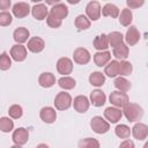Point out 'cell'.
I'll return each mask as SVG.
<instances>
[{"instance_id":"cell-10","label":"cell","mask_w":148,"mask_h":148,"mask_svg":"<svg viewBox=\"0 0 148 148\" xmlns=\"http://www.w3.org/2000/svg\"><path fill=\"white\" fill-rule=\"evenodd\" d=\"M13 142L14 145H18V146H23L28 142L29 140V132L27 128L24 127H18L16 130H14L13 135H12Z\"/></svg>"},{"instance_id":"cell-35","label":"cell","mask_w":148,"mask_h":148,"mask_svg":"<svg viewBox=\"0 0 148 148\" xmlns=\"http://www.w3.org/2000/svg\"><path fill=\"white\" fill-rule=\"evenodd\" d=\"M114 133L120 139H128L130 135H131V128L127 125H125V124H120V125L116 126Z\"/></svg>"},{"instance_id":"cell-7","label":"cell","mask_w":148,"mask_h":148,"mask_svg":"<svg viewBox=\"0 0 148 148\" xmlns=\"http://www.w3.org/2000/svg\"><path fill=\"white\" fill-rule=\"evenodd\" d=\"M57 71L62 76H68V74H71L73 71V61L67 57H62V58L58 59Z\"/></svg>"},{"instance_id":"cell-46","label":"cell","mask_w":148,"mask_h":148,"mask_svg":"<svg viewBox=\"0 0 148 148\" xmlns=\"http://www.w3.org/2000/svg\"><path fill=\"white\" fill-rule=\"evenodd\" d=\"M68 2H69V3H77L79 1H77V0H76V1H72V0H68Z\"/></svg>"},{"instance_id":"cell-18","label":"cell","mask_w":148,"mask_h":148,"mask_svg":"<svg viewBox=\"0 0 148 148\" xmlns=\"http://www.w3.org/2000/svg\"><path fill=\"white\" fill-rule=\"evenodd\" d=\"M27 46H28V50L30 52H32V53H39V52H42L44 50L45 42H44L43 38L35 36V37H31L28 40V45Z\"/></svg>"},{"instance_id":"cell-27","label":"cell","mask_w":148,"mask_h":148,"mask_svg":"<svg viewBox=\"0 0 148 148\" xmlns=\"http://www.w3.org/2000/svg\"><path fill=\"white\" fill-rule=\"evenodd\" d=\"M74 24H75V28L77 31H83V30H87L90 28V24L91 22L89 21V18L83 15V14H80L76 16L75 21H74Z\"/></svg>"},{"instance_id":"cell-43","label":"cell","mask_w":148,"mask_h":148,"mask_svg":"<svg viewBox=\"0 0 148 148\" xmlns=\"http://www.w3.org/2000/svg\"><path fill=\"white\" fill-rule=\"evenodd\" d=\"M10 5V0H0V9H3V12H6V9H9Z\"/></svg>"},{"instance_id":"cell-21","label":"cell","mask_w":148,"mask_h":148,"mask_svg":"<svg viewBox=\"0 0 148 148\" xmlns=\"http://www.w3.org/2000/svg\"><path fill=\"white\" fill-rule=\"evenodd\" d=\"M111 60V52L106 51H97L94 54V62L98 67H104Z\"/></svg>"},{"instance_id":"cell-20","label":"cell","mask_w":148,"mask_h":148,"mask_svg":"<svg viewBox=\"0 0 148 148\" xmlns=\"http://www.w3.org/2000/svg\"><path fill=\"white\" fill-rule=\"evenodd\" d=\"M38 83L43 88H51L56 84V76L51 72H44L38 77Z\"/></svg>"},{"instance_id":"cell-19","label":"cell","mask_w":148,"mask_h":148,"mask_svg":"<svg viewBox=\"0 0 148 148\" xmlns=\"http://www.w3.org/2000/svg\"><path fill=\"white\" fill-rule=\"evenodd\" d=\"M89 102L96 106V108H99V106H103L106 102V96L105 94L101 90V89H95L90 92V97H89Z\"/></svg>"},{"instance_id":"cell-26","label":"cell","mask_w":148,"mask_h":148,"mask_svg":"<svg viewBox=\"0 0 148 148\" xmlns=\"http://www.w3.org/2000/svg\"><path fill=\"white\" fill-rule=\"evenodd\" d=\"M106 36H108L109 46H111L112 49H114L116 46H118V45L124 43V35L121 32H119V31H112Z\"/></svg>"},{"instance_id":"cell-31","label":"cell","mask_w":148,"mask_h":148,"mask_svg":"<svg viewBox=\"0 0 148 148\" xmlns=\"http://www.w3.org/2000/svg\"><path fill=\"white\" fill-rule=\"evenodd\" d=\"M132 20H133L132 10L128 8H124L119 14V23L124 27H130L132 23Z\"/></svg>"},{"instance_id":"cell-45","label":"cell","mask_w":148,"mask_h":148,"mask_svg":"<svg viewBox=\"0 0 148 148\" xmlns=\"http://www.w3.org/2000/svg\"><path fill=\"white\" fill-rule=\"evenodd\" d=\"M10 148H22V146H18V145H14V146H12Z\"/></svg>"},{"instance_id":"cell-4","label":"cell","mask_w":148,"mask_h":148,"mask_svg":"<svg viewBox=\"0 0 148 148\" xmlns=\"http://www.w3.org/2000/svg\"><path fill=\"white\" fill-rule=\"evenodd\" d=\"M109 101L110 103L114 106V108H124L128 102H130V98L127 96L126 92H121V91H118V90H114L110 94L109 96Z\"/></svg>"},{"instance_id":"cell-11","label":"cell","mask_w":148,"mask_h":148,"mask_svg":"<svg viewBox=\"0 0 148 148\" xmlns=\"http://www.w3.org/2000/svg\"><path fill=\"white\" fill-rule=\"evenodd\" d=\"M12 12H13V15L17 18H23L25 16L29 15V13L31 12V7L29 6L28 2H16L14 3L13 8H12Z\"/></svg>"},{"instance_id":"cell-6","label":"cell","mask_w":148,"mask_h":148,"mask_svg":"<svg viewBox=\"0 0 148 148\" xmlns=\"http://www.w3.org/2000/svg\"><path fill=\"white\" fill-rule=\"evenodd\" d=\"M91 59L90 52L86 47H77L73 52V60L79 65H87Z\"/></svg>"},{"instance_id":"cell-28","label":"cell","mask_w":148,"mask_h":148,"mask_svg":"<svg viewBox=\"0 0 148 148\" xmlns=\"http://www.w3.org/2000/svg\"><path fill=\"white\" fill-rule=\"evenodd\" d=\"M128 53H130V50H128V46L123 43L118 46H116L113 50H112V54L116 59H120V60H126V58L128 57Z\"/></svg>"},{"instance_id":"cell-40","label":"cell","mask_w":148,"mask_h":148,"mask_svg":"<svg viewBox=\"0 0 148 148\" xmlns=\"http://www.w3.org/2000/svg\"><path fill=\"white\" fill-rule=\"evenodd\" d=\"M46 23H47V25H49L50 28L57 29V28H60V27H61L62 21H60V20H58V18H56V17H53L52 15L49 14L47 17H46Z\"/></svg>"},{"instance_id":"cell-33","label":"cell","mask_w":148,"mask_h":148,"mask_svg":"<svg viewBox=\"0 0 148 148\" xmlns=\"http://www.w3.org/2000/svg\"><path fill=\"white\" fill-rule=\"evenodd\" d=\"M99 141L95 138H84L79 141V148H99Z\"/></svg>"},{"instance_id":"cell-30","label":"cell","mask_w":148,"mask_h":148,"mask_svg":"<svg viewBox=\"0 0 148 148\" xmlns=\"http://www.w3.org/2000/svg\"><path fill=\"white\" fill-rule=\"evenodd\" d=\"M89 83L94 87H102L105 83V75L102 72H92L89 75Z\"/></svg>"},{"instance_id":"cell-41","label":"cell","mask_w":148,"mask_h":148,"mask_svg":"<svg viewBox=\"0 0 148 148\" xmlns=\"http://www.w3.org/2000/svg\"><path fill=\"white\" fill-rule=\"evenodd\" d=\"M143 3H145L143 0H140V1L139 0H127L126 1V5H127L126 8H128V9H135V8L141 7Z\"/></svg>"},{"instance_id":"cell-44","label":"cell","mask_w":148,"mask_h":148,"mask_svg":"<svg viewBox=\"0 0 148 148\" xmlns=\"http://www.w3.org/2000/svg\"><path fill=\"white\" fill-rule=\"evenodd\" d=\"M36 148H50L46 143H39V145H37V147Z\"/></svg>"},{"instance_id":"cell-5","label":"cell","mask_w":148,"mask_h":148,"mask_svg":"<svg viewBox=\"0 0 148 148\" xmlns=\"http://www.w3.org/2000/svg\"><path fill=\"white\" fill-rule=\"evenodd\" d=\"M101 3L98 1H89L86 6V16L89 18V21H97L101 17Z\"/></svg>"},{"instance_id":"cell-9","label":"cell","mask_w":148,"mask_h":148,"mask_svg":"<svg viewBox=\"0 0 148 148\" xmlns=\"http://www.w3.org/2000/svg\"><path fill=\"white\" fill-rule=\"evenodd\" d=\"M27 54H28L27 47L22 44H15L10 49V58L17 62L24 61L27 58Z\"/></svg>"},{"instance_id":"cell-15","label":"cell","mask_w":148,"mask_h":148,"mask_svg":"<svg viewBox=\"0 0 148 148\" xmlns=\"http://www.w3.org/2000/svg\"><path fill=\"white\" fill-rule=\"evenodd\" d=\"M40 119L46 124H52L57 119V111L52 106H44L39 111Z\"/></svg>"},{"instance_id":"cell-22","label":"cell","mask_w":148,"mask_h":148,"mask_svg":"<svg viewBox=\"0 0 148 148\" xmlns=\"http://www.w3.org/2000/svg\"><path fill=\"white\" fill-rule=\"evenodd\" d=\"M30 36V32L27 28L24 27H20V28H16L13 32V38L14 40L17 43V44H23L25 42H28V38Z\"/></svg>"},{"instance_id":"cell-17","label":"cell","mask_w":148,"mask_h":148,"mask_svg":"<svg viewBox=\"0 0 148 148\" xmlns=\"http://www.w3.org/2000/svg\"><path fill=\"white\" fill-rule=\"evenodd\" d=\"M131 134L138 140H146L148 136V126L143 123H136L131 130Z\"/></svg>"},{"instance_id":"cell-39","label":"cell","mask_w":148,"mask_h":148,"mask_svg":"<svg viewBox=\"0 0 148 148\" xmlns=\"http://www.w3.org/2000/svg\"><path fill=\"white\" fill-rule=\"evenodd\" d=\"M13 16L8 12H1L0 13V27H7L12 23Z\"/></svg>"},{"instance_id":"cell-37","label":"cell","mask_w":148,"mask_h":148,"mask_svg":"<svg viewBox=\"0 0 148 148\" xmlns=\"http://www.w3.org/2000/svg\"><path fill=\"white\" fill-rule=\"evenodd\" d=\"M8 114H9V118L12 119H18L23 114V109L18 104H13L8 109Z\"/></svg>"},{"instance_id":"cell-29","label":"cell","mask_w":148,"mask_h":148,"mask_svg":"<svg viewBox=\"0 0 148 148\" xmlns=\"http://www.w3.org/2000/svg\"><path fill=\"white\" fill-rule=\"evenodd\" d=\"M113 84H114V87L117 88V90L118 91H121V92H127L130 89H131V82L127 80V79H125V77H123V76H117L116 79H114V82H113Z\"/></svg>"},{"instance_id":"cell-23","label":"cell","mask_w":148,"mask_h":148,"mask_svg":"<svg viewBox=\"0 0 148 148\" xmlns=\"http://www.w3.org/2000/svg\"><path fill=\"white\" fill-rule=\"evenodd\" d=\"M109 77H117L119 75V61L118 60H110L104 66V73Z\"/></svg>"},{"instance_id":"cell-13","label":"cell","mask_w":148,"mask_h":148,"mask_svg":"<svg viewBox=\"0 0 148 148\" xmlns=\"http://www.w3.org/2000/svg\"><path fill=\"white\" fill-rule=\"evenodd\" d=\"M31 14H32L34 18H36L38 21H42V20H44V18L47 17V15H49V8L43 2L35 3L31 7Z\"/></svg>"},{"instance_id":"cell-8","label":"cell","mask_w":148,"mask_h":148,"mask_svg":"<svg viewBox=\"0 0 148 148\" xmlns=\"http://www.w3.org/2000/svg\"><path fill=\"white\" fill-rule=\"evenodd\" d=\"M72 104H73L74 110L76 112H79V113L87 112L89 106H90V102H89L88 97L84 96V95H79V96L74 97V101L72 102Z\"/></svg>"},{"instance_id":"cell-25","label":"cell","mask_w":148,"mask_h":148,"mask_svg":"<svg viewBox=\"0 0 148 148\" xmlns=\"http://www.w3.org/2000/svg\"><path fill=\"white\" fill-rule=\"evenodd\" d=\"M92 45H94V47L97 51H106L108 47H109L108 36L105 34H102V35L96 36L95 39H94V42H92Z\"/></svg>"},{"instance_id":"cell-3","label":"cell","mask_w":148,"mask_h":148,"mask_svg":"<svg viewBox=\"0 0 148 148\" xmlns=\"http://www.w3.org/2000/svg\"><path fill=\"white\" fill-rule=\"evenodd\" d=\"M90 127H91V130L95 133H97V134H104V133L109 132L110 124L104 118H102L101 116H95L90 120Z\"/></svg>"},{"instance_id":"cell-1","label":"cell","mask_w":148,"mask_h":148,"mask_svg":"<svg viewBox=\"0 0 148 148\" xmlns=\"http://www.w3.org/2000/svg\"><path fill=\"white\" fill-rule=\"evenodd\" d=\"M123 114L125 116V118L130 121V123H134V121H139L142 116H143V109L141 105L136 104V103H131L128 102L124 108H123Z\"/></svg>"},{"instance_id":"cell-42","label":"cell","mask_w":148,"mask_h":148,"mask_svg":"<svg viewBox=\"0 0 148 148\" xmlns=\"http://www.w3.org/2000/svg\"><path fill=\"white\" fill-rule=\"evenodd\" d=\"M119 148H135L134 147V142L130 139H125L120 145H119Z\"/></svg>"},{"instance_id":"cell-34","label":"cell","mask_w":148,"mask_h":148,"mask_svg":"<svg viewBox=\"0 0 148 148\" xmlns=\"http://www.w3.org/2000/svg\"><path fill=\"white\" fill-rule=\"evenodd\" d=\"M14 130V121L9 117L0 118V131L3 133H9Z\"/></svg>"},{"instance_id":"cell-14","label":"cell","mask_w":148,"mask_h":148,"mask_svg":"<svg viewBox=\"0 0 148 148\" xmlns=\"http://www.w3.org/2000/svg\"><path fill=\"white\" fill-rule=\"evenodd\" d=\"M49 14L52 15L53 17H56V18L62 21V20L66 18L67 15H68V7H67L65 3L59 2V3L54 5V6H52V8L50 9V13H49Z\"/></svg>"},{"instance_id":"cell-24","label":"cell","mask_w":148,"mask_h":148,"mask_svg":"<svg viewBox=\"0 0 148 148\" xmlns=\"http://www.w3.org/2000/svg\"><path fill=\"white\" fill-rule=\"evenodd\" d=\"M101 14L105 17H112V18H116L119 16V8L114 5V3H111V2H108L105 3L102 9H101Z\"/></svg>"},{"instance_id":"cell-12","label":"cell","mask_w":148,"mask_h":148,"mask_svg":"<svg viewBox=\"0 0 148 148\" xmlns=\"http://www.w3.org/2000/svg\"><path fill=\"white\" fill-rule=\"evenodd\" d=\"M123 117V112L120 111V109L114 108V106H109L105 109L104 111V118L106 119V121L110 124H116L118 123Z\"/></svg>"},{"instance_id":"cell-36","label":"cell","mask_w":148,"mask_h":148,"mask_svg":"<svg viewBox=\"0 0 148 148\" xmlns=\"http://www.w3.org/2000/svg\"><path fill=\"white\" fill-rule=\"evenodd\" d=\"M133 66L130 61L127 60H120L119 61V76H127L132 73Z\"/></svg>"},{"instance_id":"cell-32","label":"cell","mask_w":148,"mask_h":148,"mask_svg":"<svg viewBox=\"0 0 148 148\" xmlns=\"http://www.w3.org/2000/svg\"><path fill=\"white\" fill-rule=\"evenodd\" d=\"M58 86L65 90H71L73 88H75L76 86V81L71 77V76H61L59 80H58Z\"/></svg>"},{"instance_id":"cell-16","label":"cell","mask_w":148,"mask_h":148,"mask_svg":"<svg viewBox=\"0 0 148 148\" xmlns=\"http://www.w3.org/2000/svg\"><path fill=\"white\" fill-rule=\"evenodd\" d=\"M124 39L126 40V45L133 46L140 40V32L135 25H130V28L126 31V35L124 36Z\"/></svg>"},{"instance_id":"cell-38","label":"cell","mask_w":148,"mask_h":148,"mask_svg":"<svg viewBox=\"0 0 148 148\" xmlns=\"http://www.w3.org/2000/svg\"><path fill=\"white\" fill-rule=\"evenodd\" d=\"M12 66V58L7 52L0 54V71H7Z\"/></svg>"},{"instance_id":"cell-2","label":"cell","mask_w":148,"mask_h":148,"mask_svg":"<svg viewBox=\"0 0 148 148\" xmlns=\"http://www.w3.org/2000/svg\"><path fill=\"white\" fill-rule=\"evenodd\" d=\"M72 96L66 91H60L56 95L54 98V106L59 111H65L72 106Z\"/></svg>"}]
</instances>
